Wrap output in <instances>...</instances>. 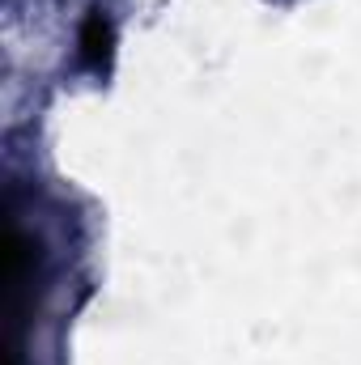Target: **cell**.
<instances>
[{
    "label": "cell",
    "mask_w": 361,
    "mask_h": 365,
    "mask_svg": "<svg viewBox=\"0 0 361 365\" xmlns=\"http://www.w3.org/2000/svg\"><path fill=\"white\" fill-rule=\"evenodd\" d=\"M81 56L93 68H102L111 60V21H106L102 9H90L86 21H81Z\"/></svg>",
    "instance_id": "1"
}]
</instances>
